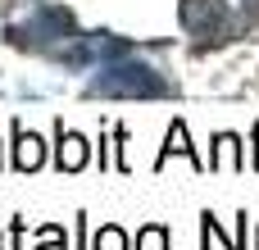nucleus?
<instances>
[{"mask_svg": "<svg viewBox=\"0 0 259 250\" xmlns=\"http://www.w3.org/2000/svg\"><path fill=\"white\" fill-rule=\"evenodd\" d=\"M87 96H123V100H150V96H168V82L146 68V64H109L87 82Z\"/></svg>", "mask_w": 259, "mask_h": 250, "instance_id": "f257e3e1", "label": "nucleus"}, {"mask_svg": "<svg viewBox=\"0 0 259 250\" xmlns=\"http://www.w3.org/2000/svg\"><path fill=\"white\" fill-rule=\"evenodd\" d=\"M9 36L18 41V46H41V50H59V46H68L77 32H73V18L64 14V9H36L27 23H14L9 27Z\"/></svg>", "mask_w": 259, "mask_h": 250, "instance_id": "f03ea898", "label": "nucleus"}, {"mask_svg": "<svg viewBox=\"0 0 259 250\" xmlns=\"http://www.w3.org/2000/svg\"><path fill=\"white\" fill-rule=\"evenodd\" d=\"M182 27L200 41L209 36H223L228 27V5L223 0H182Z\"/></svg>", "mask_w": 259, "mask_h": 250, "instance_id": "7ed1b4c3", "label": "nucleus"}, {"mask_svg": "<svg viewBox=\"0 0 259 250\" xmlns=\"http://www.w3.org/2000/svg\"><path fill=\"white\" fill-rule=\"evenodd\" d=\"M55 159H59V169H64V173H77V169L91 159L87 137H82V132H64V128H59V150H55Z\"/></svg>", "mask_w": 259, "mask_h": 250, "instance_id": "20e7f679", "label": "nucleus"}, {"mask_svg": "<svg viewBox=\"0 0 259 250\" xmlns=\"http://www.w3.org/2000/svg\"><path fill=\"white\" fill-rule=\"evenodd\" d=\"M41 159H46V146H41V137H36V132H23V128H18V146H14V169L32 173V169H41Z\"/></svg>", "mask_w": 259, "mask_h": 250, "instance_id": "39448f33", "label": "nucleus"}, {"mask_svg": "<svg viewBox=\"0 0 259 250\" xmlns=\"http://www.w3.org/2000/svg\"><path fill=\"white\" fill-rule=\"evenodd\" d=\"M127 55V41H114V36H82V50L77 59H123Z\"/></svg>", "mask_w": 259, "mask_h": 250, "instance_id": "423d86ee", "label": "nucleus"}, {"mask_svg": "<svg viewBox=\"0 0 259 250\" xmlns=\"http://www.w3.org/2000/svg\"><path fill=\"white\" fill-rule=\"evenodd\" d=\"M168 155H187V159H191L196 169H205V159H200V155L191 150V141H187V128H182V123H173V128H168V146H164V155H159V164H164Z\"/></svg>", "mask_w": 259, "mask_h": 250, "instance_id": "0eeeda50", "label": "nucleus"}, {"mask_svg": "<svg viewBox=\"0 0 259 250\" xmlns=\"http://www.w3.org/2000/svg\"><path fill=\"white\" fill-rule=\"evenodd\" d=\"M214 146H219V150H214V159H209L214 169H241V141H237L232 132H223Z\"/></svg>", "mask_w": 259, "mask_h": 250, "instance_id": "6e6552de", "label": "nucleus"}, {"mask_svg": "<svg viewBox=\"0 0 259 250\" xmlns=\"http://www.w3.org/2000/svg\"><path fill=\"white\" fill-rule=\"evenodd\" d=\"M91 250H127L123 228H100V232H96V241H91Z\"/></svg>", "mask_w": 259, "mask_h": 250, "instance_id": "1a4fd4ad", "label": "nucleus"}, {"mask_svg": "<svg viewBox=\"0 0 259 250\" xmlns=\"http://www.w3.org/2000/svg\"><path fill=\"white\" fill-rule=\"evenodd\" d=\"M137 250H168V232L164 228H141L137 232Z\"/></svg>", "mask_w": 259, "mask_h": 250, "instance_id": "9d476101", "label": "nucleus"}, {"mask_svg": "<svg viewBox=\"0 0 259 250\" xmlns=\"http://www.w3.org/2000/svg\"><path fill=\"white\" fill-rule=\"evenodd\" d=\"M41 250H59V228H46L41 232Z\"/></svg>", "mask_w": 259, "mask_h": 250, "instance_id": "9b49d317", "label": "nucleus"}, {"mask_svg": "<svg viewBox=\"0 0 259 250\" xmlns=\"http://www.w3.org/2000/svg\"><path fill=\"white\" fill-rule=\"evenodd\" d=\"M255 164H259V155H255Z\"/></svg>", "mask_w": 259, "mask_h": 250, "instance_id": "f8f14e48", "label": "nucleus"}]
</instances>
